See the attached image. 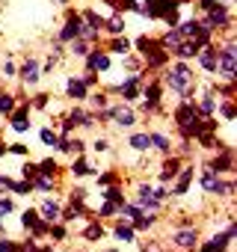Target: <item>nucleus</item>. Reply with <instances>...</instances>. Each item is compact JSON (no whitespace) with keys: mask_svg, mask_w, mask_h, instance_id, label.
<instances>
[{"mask_svg":"<svg viewBox=\"0 0 237 252\" xmlns=\"http://www.w3.org/2000/svg\"><path fill=\"white\" fill-rule=\"evenodd\" d=\"M169 83H172L175 89H184V83H187V65H178V68L169 74Z\"/></svg>","mask_w":237,"mask_h":252,"instance_id":"f257e3e1","label":"nucleus"},{"mask_svg":"<svg viewBox=\"0 0 237 252\" xmlns=\"http://www.w3.org/2000/svg\"><path fill=\"white\" fill-rule=\"evenodd\" d=\"M160 6H166V0H151V3H148V12H151V15H157V9H160ZM163 18L175 21V9H166V12H163Z\"/></svg>","mask_w":237,"mask_h":252,"instance_id":"f03ea898","label":"nucleus"},{"mask_svg":"<svg viewBox=\"0 0 237 252\" xmlns=\"http://www.w3.org/2000/svg\"><path fill=\"white\" fill-rule=\"evenodd\" d=\"M193 240H196V231H190V228H187V231H178V243H181V246H190Z\"/></svg>","mask_w":237,"mask_h":252,"instance_id":"7ed1b4c3","label":"nucleus"},{"mask_svg":"<svg viewBox=\"0 0 237 252\" xmlns=\"http://www.w3.org/2000/svg\"><path fill=\"white\" fill-rule=\"evenodd\" d=\"M42 214H45V217H57V214H59V208H57L54 202H45V205H42Z\"/></svg>","mask_w":237,"mask_h":252,"instance_id":"20e7f679","label":"nucleus"},{"mask_svg":"<svg viewBox=\"0 0 237 252\" xmlns=\"http://www.w3.org/2000/svg\"><path fill=\"white\" fill-rule=\"evenodd\" d=\"M92 65H95V68H101V71H104V68H107V65H110V60H107V57H92Z\"/></svg>","mask_w":237,"mask_h":252,"instance_id":"39448f33","label":"nucleus"},{"mask_svg":"<svg viewBox=\"0 0 237 252\" xmlns=\"http://www.w3.org/2000/svg\"><path fill=\"white\" fill-rule=\"evenodd\" d=\"M131 143H134L137 149H148V137H143V134H137V137H134Z\"/></svg>","mask_w":237,"mask_h":252,"instance_id":"423d86ee","label":"nucleus"},{"mask_svg":"<svg viewBox=\"0 0 237 252\" xmlns=\"http://www.w3.org/2000/svg\"><path fill=\"white\" fill-rule=\"evenodd\" d=\"M116 237H122V240H131V228H125V225H118V228H116Z\"/></svg>","mask_w":237,"mask_h":252,"instance_id":"0eeeda50","label":"nucleus"},{"mask_svg":"<svg viewBox=\"0 0 237 252\" xmlns=\"http://www.w3.org/2000/svg\"><path fill=\"white\" fill-rule=\"evenodd\" d=\"M24 74L33 80V77H36V65H33V63H27V65H24Z\"/></svg>","mask_w":237,"mask_h":252,"instance_id":"6e6552de","label":"nucleus"},{"mask_svg":"<svg viewBox=\"0 0 237 252\" xmlns=\"http://www.w3.org/2000/svg\"><path fill=\"white\" fill-rule=\"evenodd\" d=\"M9 107H12L9 98H0V113H9Z\"/></svg>","mask_w":237,"mask_h":252,"instance_id":"1a4fd4ad","label":"nucleus"},{"mask_svg":"<svg viewBox=\"0 0 237 252\" xmlns=\"http://www.w3.org/2000/svg\"><path fill=\"white\" fill-rule=\"evenodd\" d=\"M9 211H12V202L3 199V202H0V214H9Z\"/></svg>","mask_w":237,"mask_h":252,"instance_id":"9d476101","label":"nucleus"},{"mask_svg":"<svg viewBox=\"0 0 237 252\" xmlns=\"http://www.w3.org/2000/svg\"><path fill=\"white\" fill-rule=\"evenodd\" d=\"M68 92H71V95H83V83H71Z\"/></svg>","mask_w":237,"mask_h":252,"instance_id":"9b49d317","label":"nucleus"},{"mask_svg":"<svg viewBox=\"0 0 237 252\" xmlns=\"http://www.w3.org/2000/svg\"><path fill=\"white\" fill-rule=\"evenodd\" d=\"M42 140H45V143H57V137H54L51 131H42Z\"/></svg>","mask_w":237,"mask_h":252,"instance_id":"f8f14e48","label":"nucleus"}]
</instances>
